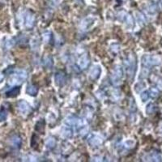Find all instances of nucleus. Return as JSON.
Here are the masks:
<instances>
[{
  "instance_id": "f03ea898",
  "label": "nucleus",
  "mask_w": 162,
  "mask_h": 162,
  "mask_svg": "<svg viewBox=\"0 0 162 162\" xmlns=\"http://www.w3.org/2000/svg\"><path fill=\"white\" fill-rule=\"evenodd\" d=\"M2 79H3V75H2V74H1V73H0V82H1Z\"/></svg>"
},
{
  "instance_id": "f257e3e1",
  "label": "nucleus",
  "mask_w": 162,
  "mask_h": 162,
  "mask_svg": "<svg viewBox=\"0 0 162 162\" xmlns=\"http://www.w3.org/2000/svg\"><path fill=\"white\" fill-rule=\"evenodd\" d=\"M19 93V88H12L11 91L7 92V97H15Z\"/></svg>"
}]
</instances>
